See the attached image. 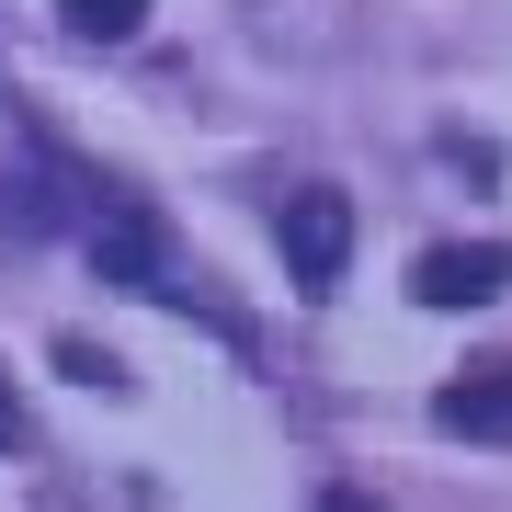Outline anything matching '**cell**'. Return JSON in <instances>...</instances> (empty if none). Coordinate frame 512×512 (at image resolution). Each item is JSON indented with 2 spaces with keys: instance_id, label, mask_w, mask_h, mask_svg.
Wrapping results in <instances>:
<instances>
[{
  "instance_id": "1",
  "label": "cell",
  "mask_w": 512,
  "mask_h": 512,
  "mask_svg": "<svg viewBox=\"0 0 512 512\" xmlns=\"http://www.w3.org/2000/svg\"><path fill=\"white\" fill-rule=\"evenodd\" d=\"M274 239H285V274H296V285H342V262H353V194L296 183V194L274 205Z\"/></svg>"
},
{
  "instance_id": "2",
  "label": "cell",
  "mask_w": 512,
  "mask_h": 512,
  "mask_svg": "<svg viewBox=\"0 0 512 512\" xmlns=\"http://www.w3.org/2000/svg\"><path fill=\"white\" fill-rule=\"evenodd\" d=\"M410 285H421V308H490V296L512 285V251L501 239H444V251L410 262Z\"/></svg>"
},
{
  "instance_id": "3",
  "label": "cell",
  "mask_w": 512,
  "mask_h": 512,
  "mask_svg": "<svg viewBox=\"0 0 512 512\" xmlns=\"http://www.w3.org/2000/svg\"><path fill=\"white\" fill-rule=\"evenodd\" d=\"M433 421L467 433V444H512V353H478L467 376H444L433 387Z\"/></svg>"
},
{
  "instance_id": "4",
  "label": "cell",
  "mask_w": 512,
  "mask_h": 512,
  "mask_svg": "<svg viewBox=\"0 0 512 512\" xmlns=\"http://www.w3.org/2000/svg\"><path fill=\"white\" fill-rule=\"evenodd\" d=\"M57 12H69L80 35H137V23H148V0H57Z\"/></svg>"
},
{
  "instance_id": "5",
  "label": "cell",
  "mask_w": 512,
  "mask_h": 512,
  "mask_svg": "<svg viewBox=\"0 0 512 512\" xmlns=\"http://www.w3.org/2000/svg\"><path fill=\"white\" fill-rule=\"evenodd\" d=\"M319 512H387L376 490H319Z\"/></svg>"
},
{
  "instance_id": "6",
  "label": "cell",
  "mask_w": 512,
  "mask_h": 512,
  "mask_svg": "<svg viewBox=\"0 0 512 512\" xmlns=\"http://www.w3.org/2000/svg\"><path fill=\"white\" fill-rule=\"evenodd\" d=\"M0 433H12V399H0Z\"/></svg>"
}]
</instances>
